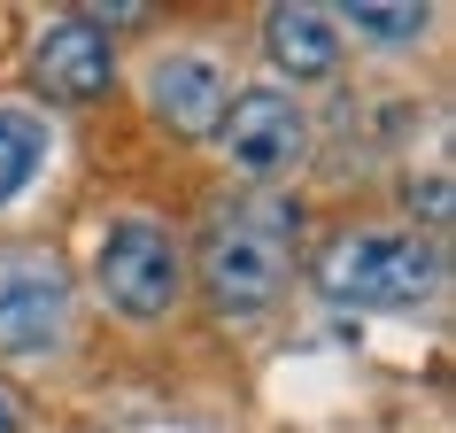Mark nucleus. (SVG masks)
<instances>
[{
    "label": "nucleus",
    "mask_w": 456,
    "mask_h": 433,
    "mask_svg": "<svg viewBox=\"0 0 456 433\" xmlns=\"http://www.w3.org/2000/svg\"><path fill=\"white\" fill-rule=\"evenodd\" d=\"M294 256H302V201H287V193H240L201 233V294L224 317H256L287 294Z\"/></svg>",
    "instance_id": "1"
},
{
    "label": "nucleus",
    "mask_w": 456,
    "mask_h": 433,
    "mask_svg": "<svg viewBox=\"0 0 456 433\" xmlns=\"http://www.w3.org/2000/svg\"><path fill=\"white\" fill-rule=\"evenodd\" d=\"M441 279H449V256L418 225L410 233H387V225L340 233L317 256V294L340 302V310H418V302L441 294Z\"/></svg>",
    "instance_id": "2"
},
{
    "label": "nucleus",
    "mask_w": 456,
    "mask_h": 433,
    "mask_svg": "<svg viewBox=\"0 0 456 433\" xmlns=\"http://www.w3.org/2000/svg\"><path fill=\"white\" fill-rule=\"evenodd\" d=\"M70 340V271L54 248L0 241V356H54Z\"/></svg>",
    "instance_id": "3"
},
{
    "label": "nucleus",
    "mask_w": 456,
    "mask_h": 433,
    "mask_svg": "<svg viewBox=\"0 0 456 433\" xmlns=\"http://www.w3.org/2000/svg\"><path fill=\"white\" fill-rule=\"evenodd\" d=\"M94 279H101V302L117 317H163L178 294H186V248L170 241L155 216H124L109 225V241L94 256Z\"/></svg>",
    "instance_id": "4"
},
{
    "label": "nucleus",
    "mask_w": 456,
    "mask_h": 433,
    "mask_svg": "<svg viewBox=\"0 0 456 433\" xmlns=\"http://www.w3.org/2000/svg\"><path fill=\"white\" fill-rule=\"evenodd\" d=\"M216 140H224V163L240 170V178L271 186V178H287V170L310 155V109H302V94H287V86H232Z\"/></svg>",
    "instance_id": "5"
},
{
    "label": "nucleus",
    "mask_w": 456,
    "mask_h": 433,
    "mask_svg": "<svg viewBox=\"0 0 456 433\" xmlns=\"http://www.w3.org/2000/svg\"><path fill=\"white\" fill-rule=\"evenodd\" d=\"M31 86L62 109L77 101H101L117 86V47H109V31H94L86 16H47L39 39H31Z\"/></svg>",
    "instance_id": "6"
},
{
    "label": "nucleus",
    "mask_w": 456,
    "mask_h": 433,
    "mask_svg": "<svg viewBox=\"0 0 456 433\" xmlns=\"http://www.w3.org/2000/svg\"><path fill=\"white\" fill-rule=\"evenodd\" d=\"M224 101H232V78L216 54H163L147 70V109L178 132V140H209L224 124Z\"/></svg>",
    "instance_id": "7"
},
{
    "label": "nucleus",
    "mask_w": 456,
    "mask_h": 433,
    "mask_svg": "<svg viewBox=\"0 0 456 433\" xmlns=\"http://www.w3.org/2000/svg\"><path fill=\"white\" fill-rule=\"evenodd\" d=\"M264 54L279 62V78H325L340 62V24L333 8H310V0H294V8H271L264 16Z\"/></svg>",
    "instance_id": "8"
},
{
    "label": "nucleus",
    "mask_w": 456,
    "mask_h": 433,
    "mask_svg": "<svg viewBox=\"0 0 456 433\" xmlns=\"http://www.w3.org/2000/svg\"><path fill=\"white\" fill-rule=\"evenodd\" d=\"M47 155H54V132L39 109H0V209L47 170Z\"/></svg>",
    "instance_id": "9"
},
{
    "label": "nucleus",
    "mask_w": 456,
    "mask_h": 433,
    "mask_svg": "<svg viewBox=\"0 0 456 433\" xmlns=\"http://www.w3.org/2000/svg\"><path fill=\"white\" fill-rule=\"evenodd\" d=\"M333 24H340V31H363L371 47H410V39H426L433 8H379V0H348Z\"/></svg>",
    "instance_id": "10"
},
{
    "label": "nucleus",
    "mask_w": 456,
    "mask_h": 433,
    "mask_svg": "<svg viewBox=\"0 0 456 433\" xmlns=\"http://www.w3.org/2000/svg\"><path fill=\"white\" fill-rule=\"evenodd\" d=\"M410 209H426V225L441 233V225H449V170H433L426 186H410Z\"/></svg>",
    "instance_id": "11"
},
{
    "label": "nucleus",
    "mask_w": 456,
    "mask_h": 433,
    "mask_svg": "<svg viewBox=\"0 0 456 433\" xmlns=\"http://www.w3.org/2000/svg\"><path fill=\"white\" fill-rule=\"evenodd\" d=\"M0 433H24V410H16V395L0 387Z\"/></svg>",
    "instance_id": "12"
}]
</instances>
